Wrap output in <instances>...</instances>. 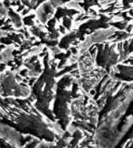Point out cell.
I'll return each instance as SVG.
<instances>
[{
	"label": "cell",
	"instance_id": "277c9868",
	"mask_svg": "<svg viewBox=\"0 0 133 148\" xmlns=\"http://www.w3.org/2000/svg\"><path fill=\"white\" fill-rule=\"evenodd\" d=\"M21 1L23 2V4H24V5L28 6V8L30 7V1H29V0H21Z\"/></svg>",
	"mask_w": 133,
	"mask_h": 148
},
{
	"label": "cell",
	"instance_id": "7a4b0ae2",
	"mask_svg": "<svg viewBox=\"0 0 133 148\" xmlns=\"http://www.w3.org/2000/svg\"><path fill=\"white\" fill-rule=\"evenodd\" d=\"M8 15H9L10 19H11L12 23L15 25V27H20V26L22 25V22H21V17H20V15L18 13H16L15 11H14L13 9H11V8H9V10H8Z\"/></svg>",
	"mask_w": 133,
	"mask_h": 148
},
{
	"label": "cell",
	"instance_id": "6da1fadb",
	"mask_svg": "<svg viewBox=\"0 0 133 148\" xmlns=\"http://www.w3.org/2000/svg\"><path fill=\"white\" fill-rule=\"evenodd\" d=\"M53 12L54 8L52 4L48 3V2H44L42 7L37 10V16L41 20V22H46L47 20H49V18L53 14Z\"/></svg>",
	"mask_w": 133,
	"mask_h": 148
},
{
	"label": "cell",
	"instance_id": "3957f363",
	"mask_svg": "<svg viewBox=\"0 0 133 148\" xmlns=\"http://www.w3.org/2000/svg\"><path fill=\"white\" fill-rule=\"evenodd\" d=\"M71 24H72V21H71V17L69 16H64L63 17V25L65 26L66 28H71Z\"/></svg>",
	"mask_w": 133,
	"mask_h": 148
}]
</instances>
